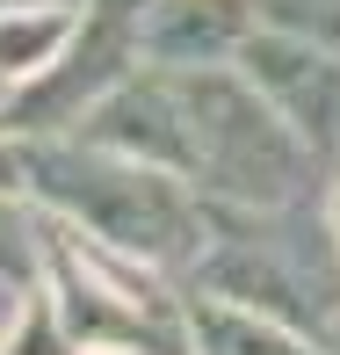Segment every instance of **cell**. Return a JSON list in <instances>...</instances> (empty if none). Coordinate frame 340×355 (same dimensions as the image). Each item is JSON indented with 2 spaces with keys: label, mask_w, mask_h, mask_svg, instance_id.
Returning <instances> with one entry per match:
<instances>
[{
  "label": "cell",
  "mask_w": 340,
  "mask_h": 355,
  "mask_svg": "<svg viewBox=\"0 0 340 355\" xmlns=\"http://www.w3.org/2000/svg\"><path fill=\"white\" fill-rule=\"evenodd\" d=\"M15 159H22V182L66 218H80V232H94L102 247L145 254V261H196L203 203L181 189V174L102 153L87 138H44L22 145Z\"/></svg>",
  "instance_id": "cell-1"
},
{
  "label": "cell",
  "mask_w": 340,
  "mask_h": 355,
  "mask_svg": "<svg viewBox=\"0 0 340 355\" xmlns=\"http://www.w3.org/2000/svg\"><path fill=\"white\" fill-rule=\"evenodd\" d=\"M174 87H181V116H188V182H203L224 203H261V211L297 203L312 153L283 131V116L247 80L196 66L174 73Z\"/></svg>",
  "instance_id": "cell-2"
},
{
  "label": "cell",
  "mask_w": 340,
  "mask_h": 355,
  "mask_svg": "<svg viewBox=\"0 0 340 355\" xmlns=\"http://www.w3.org/2000/svg\"><path fill=\"white\" fill-rule=\"evenodd\" d=\"M123 73H138V0H94L73 22V37L58 44V58L44 73H29V87L15 94L8 123H29V131L80 123Z\"/></svg>",
  "instance_id": "cell-3"
},
{
  "label": "cell",
  "mask_w": 340,
  "mask_h": 355,
  "mask_svg": "<svg viewBox=\"0 0 340 355\" xmlns=\"http://www.w3.org/2000/svg\"><path fill=\"white\" fill-rule=\"evenodd\" d=\"M232 58H239V80L283 116V131L297 138L312 159L340 153V58L333 51L289 37V29L253 22Z\"/></svg>",
  "instance_id": "cell-4"
},
{
  "label": "cell",
  "mask_w": 340,
  "mask_h": 355,
  "mask_svg": "<svg viewBox=\"0 0 340 355\" xmlns=\"http://www.w3.org/2000/svg\"><path fill=\"white\" fill-rule=\"evenodd\" d=\"M253 22V0H138V58H152L159 73L224 66Z\"/></svg>",
  "instance_id": "cell-5"
},
{
  "label": "cell",
  "mask_w": 340,
  "mask_h": 355,
  "mask_svg": "<svg viewBox=\"0 0 340 355\" xmlns=\"http://www.w3.org/2000/svg\"><path fill=\"white\" fill-rule=\"evenodd\" d=\"M188 334H196V355H319L297 327L239 312V304H217V297H203L188 312Z\"/></svg>",
  "instance_id": "cell-6"
},
{
  "label": "cell",
  "mask_w": 340,
  "mask_h": 355,
  "mask_svg": "<svg viewBox=\"0 0 340 355\" xmlns=\"http://www.w3.org/2000/svg\"><path fill=\"white\" fill-rule=\"evenodd\" d=\"M80 8L66 0H22V8H0V80H29L58 58V44L73 37Z\"/></svg>",
  "instance_id": "cell-7"
},
{
  "label": "cell",
  "mask_w": 340,
  "mask_h": 355,
  "mask_svg": "<svg viewBox=\"0 0 340 355\" xmlns=\"http://www.w3.org/2000/svg\"><path fill=\"white\" fill-rule=\"evenodd\" d=\"M253 15L268 29H289V37H304V44L340 58V0H253Z\"/></svg>",
  "instance_id": "cell-8"
},
{
  "label": "cell",
  "mask_w": 340,
  "mask_h": 355,
  "mask_svg": "<svg viewBox=\"0 0 340 355\" xmlns=\"http://www.w3.org/2000/svg\"><path fill=\"white\" fill-rule=\"evenodd\" d=\"M37 261V239H29V218L15 203H0V276H22Z\"/></svg>",
  "instance_id": "cell-9"
},
{
  "label": "cell",
  "mask_w": 340,
  "mask_h": 355,
  "mask_svg": "<svg viewBox=\"0 0 340 355\" xmlns=\"http://www.w3.org/2000/svg\"><path fill=\"white\" fill-rule=\"evenodd\" d=\"M22 312H29V290H22V276H0V341H8V334L22 327Z\"/></svg>",
  "instance_id": "cell-10"
},
{
  "label": "cell",
  "mask_w": 340,
  "mask_h": 355,
  "mask_svg": "<svg viewBox=\"0 0 340 355\" xmlns=\"http://www.w3.org/2000/svg\"><path fill=\"white\" fill-rule=\"evenodd\" d=\"M8 182H22V159H15L8 145H0V189H8Z\"/></svg>",
  "instance_id": "cell-11"
},
{
  "label": "cell",
  "mask_w": 340,
  "mask_h": 355,
  "mask_svg": "<svg viewBox=\"0 0 340 355\" xmlns=\"http://www.w3.org/2000/svg\"><path fill=\"white\" fill-rule=\"evenodd\" d=\"M0 8H22V0H0Z\"/></svg>",
  "instance_id": "cell-12"
},
{
  "label": "cell",
  "mask_w": 340,
  "mask_h": 355,
  "mask_svg": "<svg viewBox=\"0 0 340 355\" xmlns=\"http://www.w3.org/2000/svg\"><path fill=\"white\" fill-rule=\"evenodd\" d=\"M333 218H340V196H333Z\"/></svg>",
  "instance_id": "cell-13"
},
{
  "label": "cell",
  "mask_w": 340,
  "mask_h": 355,
  "mask_svg": "<svg viewBox=\"0 0 340 355\" xmlns=\"http://www.w3.org/2000/svg\"><path fill=\"white\" fill-rule=\"evenodd\" d=\"M0 87H8V80H0Z\"/></svg>",
  "instance_id": "cell-14"
}]
</instances>
